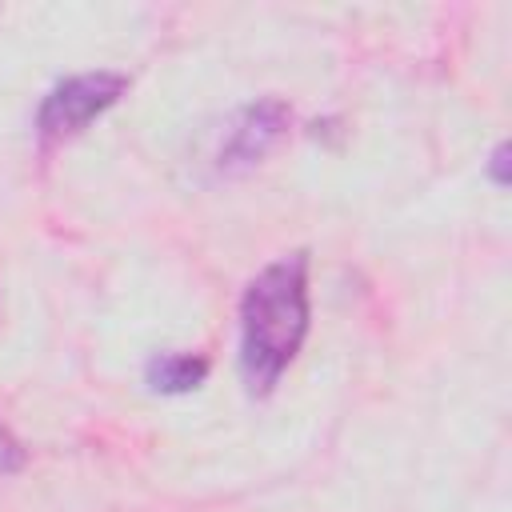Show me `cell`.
I'll return each instance as SVG.
<instances>
[{
  "label": "cell",
  "mask_w": 512,
  "mask_h": 512,
  "mask_svg": "<svg viewBox=\"0 0 512 512\" xmlns=\"http://www.w3.org/2000/svg\"><path fill=\"white\" fill-rule=\"evenodd\" d=\"M288 124H292V108L276 96L268 100H256L248 108L236 112L224 144H220V172H248L256 168L284 136H288Z\"/></svg>",
  "instance_id": "cell-3"
},
{
  "label": "cell",
  "mask_w": 512,
  "mask_h": 512,
  "mask_svg": "<svg viewBox=\"0 0 512 512\" xmlns=\"http://www.w3.org/2000/svg\"><path fill=\"white\" fill-rule=\"evenodd\" d=\"M24 460H28V452H24V444L0 424V476H12V472H20L24 468Z\"/></svg>",
  "instance_id": "cell-5"
},
{
  "label": "cell",
  "mask_w": 512,
  "mask_h": 512,
  "mask_svg": "<svg viewBox=\"0 0 512 512\" xmlns=\"http://www.w3.org/2000/svg\"><path fill=\"white\" fill-rule=\"evenodd\" d=\"M124 92H128V76L124 72H104V68L60 80L40 100V112H36V136H40V144L52 148V144H64V140L80 136Z\"/></svg>",
  "instance_id": "cell-2"
},
{
  "label": "cell",
  "mask_w": 512,
  "mask_h": 512,
  "mask_svg": "<svg viewBox=\"0 0 512 512\" xmlns=\"http://www.w3.org/2000/svg\"><path fill=\"white\" fill-rule=\"evenodd\" d=\"M488 172H492V180H496V184H508V144H500V148L492 152Z\"/></svg>",
  "instance_id": "cell-6"
},
{
  "label": "cell",
  "mask_w": 512,
  "mask_h": 512,
  "mask_svg": "<svg viewBox=\"0 0 512 512\" xmlns=\"http://www.w3.org/2000/svg\"><path fill=\"white\" fill-rule=\"evenodd\" d=\"M144 380H148L152 392L184 396V392H192L208 380V360L196 356V352H160V356L148 360Z\"/></svg>",
  "instance_id": "cell-4"
},
{
  "label": "cell",
  "mask_w": 512,
  "mask_h": 512,
  "mask_svg": "<svg viewBox=\"0 0 512 512\" xmlns=\"http://www.w3.org/2000/svg\"><path fill=\"white\" fill-rule=\"evenodd\" d=\"M308 324V252H292L256 272L240 296V376L248 392L264 396L276 388L296 360Z\"/></svg>",
  "instance_id": "cell-1"
}]
</instances>
